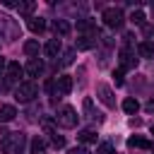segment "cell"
Returning a JSON list of instances; mask_svg holds the SVG:
<instances>
[{"instance_id": "d6986e66", "label": "cell", "mask_w": 154, "mask_h": 154, "mask_svg": "<svg viewBox=\"0 0 154 154\" xmlns=\"http://www.w3.org/2000/svg\"><path fill=\"white\" fill-rule=\"evenodd\" d=\"M34 7H36L34 2H19V5H17L19 14H31V12H34Z\"/></svg>"}, {"instance_id": "484cf974", "label": "cell", "mask_w": 154, "mask_h": 154, "mask_svg": "<svg viewBox=\"0 0 154 154\" xmlns=\"http://www.w3.org/2000/svg\"><path fill=\"white\" fill-rule=\"evenodd\" d=\"M82 108H84L87 116H94V103H91V99H84V101H82Z\"/></svg>"}, {"instance_id": "4316f807", "label": "cell", "mask_w": 154, "mask_h": 154, "mask_svg": "<svg viewBox=\"0 0 154 154\" xmlns=\"http://www.w3.org/2000/svg\"><path fill=\"white\" fill-rule=\"evenodd\" d=\"M67 154H89V149L87 147H72V149H67Z\"/></svg>"}, {"instance_id": "7a4b0ae2", "label": "cell", "mask_w": 154, "mask_h": 154, "mask_svg": "<svg viewBox=\"0 0 154 154\" xmlns=\"http://www.w3.org/2000/svg\"><path fill=\"white\" fill-rule=\"evenodd\" d=\"M36 94H38V89H36L34 82H22V84L14 89V99H17L19 103H29Z\"/></svg>"}, {"instance_id": "603a6c76", "label": "cell", "mask_w": 154, "mask_h": 154, "mask_svg": "<svg viewBox=\"0 0 154 154\" xmlns=\"http://www.w3.org/2000/svg\"><path fill=\"white\" fill-rule=\"evenodd\" d=\"M77 29L79 31H89V29H94V22L91 19H79L77 22Z\"/></svg>"}, {"instance_id": "f546056e", "label": "cell", "mask_w": 154, "mask_h": 154, "mask_svg": "<svg viewBox=\"0 0 154 154\" xmlns=\"http://www.w3.org/2000/svg\"><path fill=\"white\" fill-rule=\"evenodd\" d=\"M5 67H7V60H5V58H0V72H2Z\"/></svg>"}, {"instance_id": "5bb4252c", "label": "cell", "mask_w": 154, "mask_h": 154, "mask_svg": "<svg viewBox=\"0 0 154 154\" xmlns=\"http://www.w3.org/2000/svg\"><path fill=\"white\" fill-rule=\"evenodd\" d=\"M137 53H140L142 58H154V43H152V41H140Z\"/></svg>"}, {"instance_id": "83f0119b", "label": "cell", "mask_w": 154, "mask_h": 154, "mask_svg": "<svg viewBox=\"0 0 154 154\" xmlns=\"http://www.w3.org/2000/svg\"><path fill=\"white\" fill-rule=\"evenodd\" d=\"M113 77H116V84H118V87L125 82V79H123V70H116V72H113Z\"/></svg>"}, {"instance_id": "cb8c5ba5", "label": "cell", "mask_w": 154, "mask_h": 154, "mask_svg": "<svg viewBox=\"0 0 154 154\" xmlns=\"http://www.w3.org/2000/svg\"><path fill=\"white\" fill-rule=\"evenodd\" d=\"M96 154H113V144H111V142L99 144V147H96Z\"/></svg>"}, {"instance_id": "277c9868", "label": "cell", "mask_w": 154, "mask_h": 154, "mask_svg": "<svg viewBox=\"0 0 154 154\" xmlns=\"http://www.w3.org/2000/svg\"><path fill=\"white\" fill-rule=\"evenodd\" d=\"M77 111L72 108V106H63L60 108V113H58V123L63 125V128H75L77 125Z\"/></svg>"}, {"instance_id": "7c38bea8", "label": "cell", "mask_w": 154, "mask_h": 154, "mask_svg": "<svg viewBox=\"0 0 154 154\" xmlns=\"http://www.w3.org/2000/svg\"><path fill=\"white\" fill-rule=\"evenodd\" d=\"M14 116H17V108H14L12 103H2V106H0V120H2V123L12 120Z\"/></svg>"}, {"instance_id": "3957f363", "label": "cell", "mask_w": 154, "mask_h": 154, "mask_svg": "<svg viewBox=\"0 0 154 154\" xmlns=\"http://www.w3.org/2000/svg\"><path fill=\"white\" fill-rule=\"evenodd\" d=\"M101 19H103V24H106L108 29H120V26H123V12H120L118 7H108V10H103Z\"/></svg>"}, {"instance_id": "30bf717a", "label": "cell", "mask_w": 154, "mask_h": 154, "mask_svg": "<svg viewBox=\"0 0 154 154\" xmlns=\"http://www.w3.org/2000/svg\"><path fill=\"white\" fill-rule=\"evenodd\" d=\"M55 87H58L60 94H70V91H72V77H70V75H60L58 82H55Z\"/></svg>"}, {"instance_id": "4dcf8cb0", "label": "cell", "mask_w": 154, "mask_h": 154, "mask_svg": "<svg viewBox=\"0 0 154 154\" xmlns=\"http://www.w3.org/2000/svg\"><path fill=\"white\" fill-rule=\"evenodd\" d=\"M147 111H154V99H152V101L147 103Z\"/></svg>"}, {"instance_id": "d4e9b609", "label": "cell", "mask_w": 154, "mask_h": 154, "mask_svg": "<svg viewBox=\"0 0 154 154\" xmlns=\"http://www.w3.org/2000/svg\"><path fill=\"white\" fill-rule=\"evenodd\" d=\"M75 53H77L75 48H70V51H65V55H63V63H65V65H70V63H75Z\"/></svg>"}, {"instance_id": "ac0fdd59", "label": "cell", "mask_w": 154, "mask_h": 154, "mask_svg": "<svg viewBox=\"0 0 154 154\" xmlns=\"http://www.w3.org/2000/svg\"><path fill=\"white\" fill-rule=\"evenodd\" d=\"M24 53H26V55H36V53H38V41H34V38L26 41V43H24Z\"/></svg>"}, {"instance_id": "ba28073f", "label": "cell", "mask_w": 154, "mask_h": 154, "mask_svg": "<svg viewBox=\"0 0 154 154\" xmlns=\"http://www.w3.org/2000/svg\"><path fill=\"white\" fill-rule=\"evenodd\" d=\"M60 38H51V41H46V46H43V53H46V58H55L58 53H60Z\"/></svg>"}, {"instance_id": "ffe728a7", "label": "cell", "mask_w": 154, "mask_h": 154, "mask_svg": "<svg viewBox=\"0 0 154 154\" xmlns=\"http://www.w3.org/2000/svg\"><path fill=\"white\" fill-rule=\"evenodd\" d=\"M43 149H46V142H43L41 137H34V140H31V152L38 154V152H43Z\"/></svg>"}, {"instance_id": "52a82bcc", "label": "cell", "mask_w": 154, "mask_h": 154, "mask_svg": "<svg viewBox=\"0 0 154 154\" xmlns=\"http://www.w3.org/2000/svg\"><path fill=\"white\" fill-rule=\"evenodd\" d=\"M24 72L31 75V77H38V75L43 72V60H38V58H29V63L24 65Z\"/></svg>"}, {"instance_id": "8fae6325", "label": "cell", "mask_w": 154, "mask_h": 154, "mask_svg": "<svg viewBox=\"0 0 154 154\" xmlns=\"http://www.w3.org/2000/svg\"><path fill=\"white\" fill-rule=\"evenodd\" d=\"M128 147H140V149H152L154 144H152L149 140H144V137H140V135H132V137L128 140Z\"/></svg>"}, {"instance_id": "2e32d148", "label": "cell", "mask_w": 154, "mask_h": 154, "mask_svg": "<svg viewBox=\"0 0 154 154\" xmlns=\"http://www.w3.org/2000/svg\"><path fill=\"white\" fill-rule=\"evenodd\" d=\"M29 29H31L34 34L46 31V19H41V17H31V19H29Z\"/></svg>"}, {"instance_id": "5b68a950", "label": "cell", "mask_w": 154, "mask_h": 154, "mask_svg": "<svg viewBox=\"0 0 154 154\" xmlns=\"http://www.w3.org/2000/svg\"><path fill=\"white\" fill-rule=\"evenodd\" d=\"M96 96L101 99V103H103V106H108V108H116V99H113V89H111L108 84H103V82H99V84H96Z\"/></svg>"}, {"instance_id": "8992f818", "label": "cell", "mask_w": 154, "mask_h": 154, "mask_svg": "<svg viewBox=\"0 0 154 154\" xmlns=\"http://www.w3.org/2000/svg\"><path fill=\"white\" fill-rule=\"evenodd\" d=\"M118 60H120V70H123V72H125V70H135V67H137V58H135V53H132L130 48H120Z\"/></svg>"}, {"instance_id": "7402d4cb", "label": "cell", "mask_w": 154, "mask_h": 154, "mask_svg": "<svg viewBox=\"0 0 154 154\" xmlns=\"http://www.w3.org/2000/svg\"><path fill=\"white\" fill-rule=\"evenodd\" d=\"M91 46H94V41H91L89 36H82V38L77 41V48H79V51H87V48H91Z\"/></svg>"}, {"instance_id": "4fadbf2b", "label": "cell", "mask_w": 154, "mask_h": 154, "mask_svg": "<svg viewBox=\"0 0 154 154\" xmlns=\"http://www.w3.org/2000/svg\"><path fill=\"white\" fill-rule=\"evenodd\" d=\"M77 140L82 142V147H84V144H94V142H96V132H94V130H89V128H87V130H79Z\"/></svg>"}, {"instance_id": "9c48e42d", "label": "cell", "mask_w": 154, "mask_h": 154, "mask_svg": "<svg viewBox=\"0 0 154 154\" xmlns=\"http://www.w3.org/2000/svg\"><path fill=\"white\" fill-rule=\"evenodd\" d=\"M5 70H7V79H12V82H14V79H19V77H22V72H24V67H22L17 60H10Z\"/></svg>"}, {"instance_id": "f1b7e54d", "label": "cell", "mask_w": 154, "mask_h": 154, "mask_svg": "<svg viewBox=\"0 0 154 154\" xmlns=\"http://www.w3.org/2000/svg\"><path fill=\"white\" fill-rule=\"evenodd\" d=\"M53 147H65V140L58 137V135H53Z\"/></svg>"}, {"instance_id": "1f68e13d", "label": "cell", "mask_w": 154, "mask_h": 154, "mask_svg": "<svg viewBox=\"0 0 154 154\" xmlns=\"http://www.w3.org/2000/svg\"><path fill=\"white\" fill-rule=\"evenodd\" d=\"M149 130H152V135H154V123H152V128H149Z\"/></svg>"}, {"instance_id": "44dd1931", "label": "cell", "mask_w": 154, "mask_h": 154, "mask_svg": "<svg viewBox=\"0 0 154 154\" xmlns=\"http://www.w3.org/2000/svg\"><path fill=\"white\" fill-rule=\"evenodd\" d=\"M130 22H132V24H144V12H142V10H135V12L130 14Z\"/></svg>"}, {"instance_id": "6da1fadb", "label": "cell", "mask_w": 154, "mask_h": 154, "mask_svg": "<svg viewBox=\"0 0 154 154\" xmlns=\"http://www.w3.org/2000/svg\"><path fill=\"white\" fill-rule=\"evenodd\" d=\"M24 144H26V137L22 132H5V137L0 142V147H2L5 154H19L24 149Z\"/></svg>"}, {"instance_id": "e0dca14e", "label": "cell", "mask_w": 154, "mask_h": 154, "mask_svg": "<svg viewBox=\"0 0 154 154\" xmlns=\"http://www.w3.org/2000/svg\"><path fill=\"white\" fill-rule=\"evenodd\" d=\"M53 29H55V34H60V36H67L72 26H70V22H67V19H55Z\"/></svg>"}, {"instance_id": "9a60e30c", "label": "cell", "mask_w": 154, "mask_h": 154, "mask_svg": "<svg viewBox=\"0 0 154 154\" xmlns=\"http://www.w3.org/2000/svg\"><path fill=\"white\" fill-rule=\"evenodd\" d=\"M123 111H125V113H130V116H135V113L140 111V101H137V99H132V96H128V99L123 101Z\"/></svg>"}]
</instances>
